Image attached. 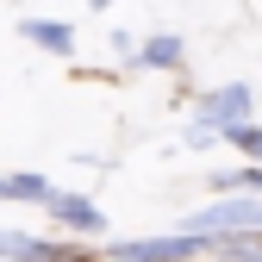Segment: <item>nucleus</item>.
Masks as SVG:
<instances>
[{
	"label": "nucleus",
	"mask_w": 262,
	"mask_h": 262,
	"mask_svg": "<svg viewBox=\"0 0 262 262\" xmlns=\"http://www.w3.org/2000/svg\"><path fill=\"white\" fill-rule=\"evenodd\" d=\"M181 231H193V237H244V231H262V200H256V193H219V206H193L181 219Z\"/></svg>",
	"instance_id": "f257e3e1"
},
{
	"label": "nucleus",
	"mask_w": 262,
	"mask_h": 262,
	"mask_svg": "<svg viewBox=\"0 0 262 262\" xmlns=\"http://www.w3.org/2000/svg\"><path fill=\"white\" fill-rule=\"evenodd\" d=\"M250 106H256V94L250 81H225L212 94H200V106H193V131H206V138H231L237 125H250Z\"/></svg>",
	"instance_id": "f03ea898"
},
{
	"label": "nucleus",
	"mask_w": 262,
	"mask_h": 262,
	"mask_svg": "<svg viewBox=\"0 0 262 262\" xmlns=\"http://www.w3.org/2000/svg\"><path fill=\"white\" fill-rule=\"evenodd\" d=\"M113 262H193V256H219V237H193V231H169V237H125L106 250Z\"/></svg>",
	"instance_id": "7ed1b4c3"
},
{
	"label": "nucleus",
	"mask_w": 262,
	"mask_h": 262,
	"mask_svg": "<svg viewBox=\"0 0 262 262\" xmlns=\"http://www.w3.org/2000/svg\"><path fill=\"white\" fill-rule=\"evenodd\" d=\"M62 231H75V237H106V212L88 200V193H56V200L44 206Z\"/></svg>",
	"instance_id": "20e7f679"
},
{
	"label": "nucleus",
	"mask_w": 262,
	"mask_h": 262,
	"mask_svg": "<svg viewBox=\"0 0 262 262\" xmlns=\"http://www.w3.org/2000/svg\"><path fill=\"white\" fill-rule=\"evenodd\" d=\"M0 256H13V262H88L81 250L50 244V237H31V231H0Z\"/></svg>",
	"instance_id": "39448f33"
},
{
	"label": "nucleus",
	"mask_w": 262,
	"mask_h": 262,
	"mask_svg": "<svg viewBox=\"0 0 262 262\" xmlns=\"http://www.w3.org/2000/svg\"><path fill=\"white\" fill-rule=\"evenodd\" d=\"M19 38L38 44V50H50V56H75V31L62 19H19Z\"/></svg>",
	"instance_id": "423d86ee"
},
{
	"label": "nucleus",
	"mask_w": 262,
	"mask_h": 262,
	"mask_svg": "<svg viewBox=\"0 0 262 262\" xmlns=\"http://www.w3.org/2000/svg\"><path fill=\"white\" fill-rule=\"evenodd\" d=\"M0 200H19V206H50L56 187L38 175V169H19V175H0Z\"/></svg>",
	"instance_id": "0eeeda50"
},
{
	"label": "nucleus",
	"mask_w": 262,
	"mask_h": 262,
	"mask_svg": "<svg viewBox=\"0 0 262 262\" xmlns=\"http://www.w3.org/2000/svg\"><path fill=\"white\" fill-rule=\"evenodd\" d=\"M181 56H187V44L175 31H156V38L138 44V62H131V69H181Z\"/></svg>",
	"instance_id": "6e6552de"
},
{
	"label": "nucleus",
	"mask_w": 262,
	"mask_h": 262,
	"mask_svg": "<svg viewBox=\"0 0 262 262\" xmlns=\"http://www.w3.org/2000/svg\"><path fill=\"white\" fill-rule=\"evenodd\" d=\"M212 187L219 193H256V200H262V169H219Z\"/></svg>",
	"instance_id": "1a4fd4ad"
},
{
	"label": "nucleus",
	"mask_w": 262,
	"mask_h": 262,
	"mask_svg": "<svg viewBox=\"0 0 262 262\" xmlns=\"http://www.w3.org/2000/svg\"><path fill=\"white\" fill-rule=\"evenodd\" d=\"M219 256H225V262H262V231H244V237H219Z\"/></svg>",
	"instance_id": "9d476101"
},
{
	"label": "nucleus",
	"mask_w": 262,
	"mask_h": 262,
	"mask_svg": "<svg viewBox=\"0 0 262 262\" xmlns=\"http://www.w3.org/2000/svg\"><path fill=\"white\" fill-rule=\"evenodd\" d=\"M225 144H231L237 156H250L256 169H262V125H237V131H231V138H225Z\"/></svg>",
	"instance_id": "9b49d317"
},
{
	"label": "nucleus",
	"mask_w": 262,
	"mask_h": 262,
	"mask_svg": "<svg viewBox=\"0 0 262 262\" xmlns=\"http://www.w3.org/2000/svg\"><path fill=\"white\" fill-rule=\"evenodd\" d=\"M88 7H113V0H88Z\"/></svg>",
	"instance_id": "f8f14e48"
}]
</instances>
